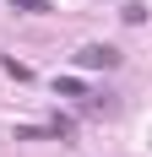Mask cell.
Masks as SVG:
<instances>
[{"label":"cell","mask_w":152,"mask_h":157,"mask_svg":"<svg viewBox=\"0 0 152 157\" xmlns=\"http://www.w3.org/2000/svg\"><path fill=\"white\" fill-rule=\"evenodd\" d=\"M76 65H82V71H114V65H120V49L114 44H82L76 49Z\"/></svg>","instance_id":"cell-1"},{"label":"cell","mask_w":152,"mask_h":157,"mask_svg":"<svg viewBox=\"0 0 152 157\" xmlns=\"http://www.w3.org/2000/svg\"><path fill=\"white\" fill-rule=\"evenodd\" d=\"M54 92H60V98H92L87 81H76V76H54Z\"/></svg>","instance_id":"cell-2"},{"label":"cell","mask_w":152,"mask_h":157,"mask_svg":"<svg viewBox=\"0 0 152 157\" xmlns=\"http://www.w3.org/2000/svg\"><path fill=\"white\" fill-rule=\"evenodd\" d=\"M125 22H130V27H141V22H147V6H141V0H130V6H125Z\"/></svg>","instance_id":"cell-3"},{"label":"cell","mask_w":152,"mask_h":157,"mask_svg":"<svg viewBox=\"0 0 152 157\" xmlns=\"http://www.w3.org/2000/svg\"><path fill=\"white\" fill-rule=\"evenodd\" d=\"M16 11H27V16H38V11H49V0H11Z\"/></svg>","instance_id":"cell-4"}]
</instances>
